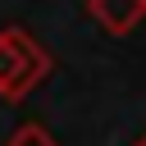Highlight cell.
Wrapping results in <instances>:
<instances>
[{"instance_id": "obj_1", "label": "cell", "mask_w": 146, "mask_h": 146, "mask_svg": "<svg viewBox=\"0 0 146 146\" xmlns=\"http://www.w3.org/2000/svg\"><path fill=\"white\" fill-rule=\"evenodd\" d=\"M50 78V50L23 27H0V100H23Z\"/></svg>"}, {"instance_id": "obj_3", "label": "cell", "mask_w": 146, "mask_h": 146, "mask_svg": "<svg viewBox=\"0 0 146 146\" xmlns=\"http://www.w3.org/2000/svg\"><path fill=\"white\" fill-rule=\"evenodd\" d=\"M5 146H55V137H50L46 123H18V128L9 132Z\"/></svg>"}, {"instance_id": "obj_4", "label": "cell", "mask_w": 146, "mask_h": 146, "mask_svg": "<svg viewBox=\"0 0 146 146\" xmlns=\"http://www.w3.org/2000/svg\"><path fill=\"white\" fill-rule=\"evenodd\" d=\"M132 146H146V132H141V137H137V141H132Z\"/></svg>"}, {"instance_id": "obj_2", "label": "cell", "mask_w": 146, "mask_h": 146, "mask_svg": "<svg viewBox=\"0 0 146 146\" xmlns=\"http://www.w3.org/2000/svg\"><path fill=\"white\" fill-rule=\"evenodd\" d=\"M87 14H91L96 27H105L110 36H128V32L146 18V0H87Z\"/></svg>"}]
</instances>
